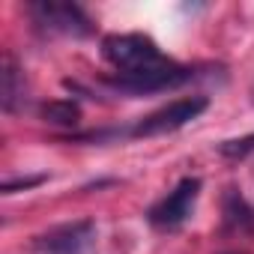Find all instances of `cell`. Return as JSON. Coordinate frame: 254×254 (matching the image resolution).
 <instances>
[{"mask_svg":"<svg viewBox=\"0 0 254 254\" xmlns=\"http://www.w3.org/2000/svg\"><path fill=\"white\" fill-rule=\"evenodd\" d=\"M27 99V81H24V69L18 66V60L6 51L3 54V69H0V105L6 114L21 111Z\"/></svg>","mask_w":254,"mask_h":254,"instance_id":"8992f818","label":"cell"},{"mask_svg":"<svg viewBox=\"0 0 254 254\" xmlns=\"http://www.w3.org/2000/svg\"><path fill=\"white\" fill-rule=\"evenodd\" d=\"M209 108L206 96H183L168 102L165 108L135 120L129 129H105V132H90L81 135V141H111V138H156V135H171L180 132L183 126H189L191 120H197L203 111Z\"/></svg>","mask_w":254,"mask_h":254,"instance_id":"7a4b0ae2","label":"cell"},{"mask_svg":"<svg viewBox=\"0 0 254 254\" xmlns=\"http://www.w3.org/2000/svg\"><path fill=\"white\" fill-rule=\"evenodd\" d=\"M200 197V180L197 177H183L162 200H156L147 212V221L162 230V233H171V230H180L191 212H194V203Z\"/></svg>","mask_w":254,"mask_h":254,"instance_id":"277c9868","label":"cell"},{"mask_svg":"<svg viewBox=\"0 0 254 254\" xmlns=\"http://www.w3.org/2000/svg\"><path fill=\"white\" fill-rule=\"evenodd\" d=\"M45 177H30V180H12V183H6L3 186V191L6 194H12V191H18V189H30V186H39Z\"/></svg>","mask_w":254,"mask_h":254,"instance_id":"30bf717a","label":"cell"},{"mask_svg":"<svg viewBox=\"0 0 254 254\" xmlns=\"http://www.w3.org/2000/svg\"><path fill=\"white\" fill-rule=\"evenodd\" d=\"M227 254H245V251H227Z\"/></svg>","mask_w":254,"mask_h":254,"instance_id":"8fae6325","label":"cell"},{"mask_svg":"<svg viewBox=\"0 0 254 254\" xmlns=\"http://www.w3.org/2000/svg\"><path fill=\"white\" fill-rule=\"evenodd\" d=\"M102 57L114 66V75L102 84L123 96H150L177 90L200 78L197 66L177 63L159 51V45L144 33H108L102 39Z\"/></svg>","mask_w":254,"mask_h":254,"instance_id":"6da1fadb","label":"cell"},{"mask_svg":"<svg viewBox=\"0 0 254 254\" xmlns=\"http://www.w3.org/2000/svg\"><path fill=\"white\" fill-rule=\"evenodd\" d=\"M218 153L224 159H248L254 153V135H245V138H233V141H221L218 144Z\"/></svg>","mask_w":254,"mask_h":254,"instance_id":"9c48e42d","label":"cell"},{"mask_svg":"<svg viewBox=\"0 0 254 254\" xmlns=\"http://www.w3.org/2000/svg\"><path fill=\"white\" fill-rule=\"evenodd\" d=\"M221 218H224V230H230V233H245V236L254 233V206L236 189H224Z\"/></svg>","mask_w":254,"mask_h":254,"instance_id":"52a82bcc","label":"cell"},{"mask_svg":"<svg viewBox=\"0 0 254 254\" xmlns=\"http://www.w3.org/2000/svg\"><path fill=\"white\" fill-rule=\"evenodd\" d=\"M251 102H254V84H251Z\"/></svg>","mask_w":254,"mask_h":254,"instance_id":"7c38bea8","label":"cell"},{"mask_svg":"<svg viewBox=\"0 0 254 254\" xmlns=\"http://www.w3.org/2000/svg\"><path fill=\"white\" fill-rule=\"evenodd\" d=\"M39 117L51 126H60V129H72V126L81 123V108L72 99H54L39 108Z\"/></svg>","mask_w":254,"mask_h":254,"instance_id":"ba28073f","label":"cell"},{"mask_svg":"<svg viewBox=\"0 0 254 254\" xmlns=\"http://www.w3.org/2000/svg\"><path fill=\"white\" fill-rule=\"evenodd\" d=\"M27 15L33 27L45 36H72L84 39L93 33V18L78 3H60V0H36L27 3Z\"/></svg>","mask_w":254,"mask_h":254,"instance_id":"3957f363","label":"cell"},{"mask_svg":"<svg viewBox=\"0 0 254 254\" xmlns=\"http://www.w3.org/2000/svg\"><path fill=\"white\" fill-rule=\"evenodd\" d=\"M93 242H96V221L78 218V221L48 227L33 239V248L39 254H87Z\"/></svg>","mask_w":254,"mask_h":254,"instance_id":"5b68a950","label":"cell"}]
</instances>
